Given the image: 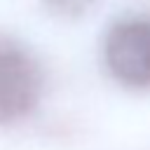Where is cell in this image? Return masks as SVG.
Returning a JSON list of instances; mask_svg holds the SVG:
<instances>
[{
    "label": "cell",
    "mask_w": 150,
    "mask_h": 150,
    "mask_svg": "<svg viewBox=\"0 0 150 150\" xmlns=\"http://www.w3.org/2000/svg\"><path fill=\"white\" fill-rule=\"evenodd\" d=\"M103 63L112 80L129 89L150 87V19L124 16L103 38Z\"/></svg>",
    "instance_id": "obj_2"
},
{
    "label": "cell",
    "mask_w": 150,
    "mask_h": 150,
    "mask_svg": "<svg viewBox=\"0 0 150 150\" xmlns=\"http://www.w3.org/2000/svg\"><path fill=\"white\" fill-rule=\"evenodd\" d=\"M45 94V70L28 45L0 33V127L33 117Z\"/></svg>",
    "instance_id": "obj_1"
},
{
    "label": "cell",
    "mask_w": 150,
    "mask_h": 150,
    "mask_svg": "<svg viewBox=\"0 0 150 150\" xmlns=\"http://www.w3.org/2000/svg\"><path fill=\"white\" fill-rule=\"evenodd\" d=\"M40 2L49 14L61 19H77L96 5V0H40Z\"/></svg>",
    "instance_id": "obj_3"
}]
</instances>
